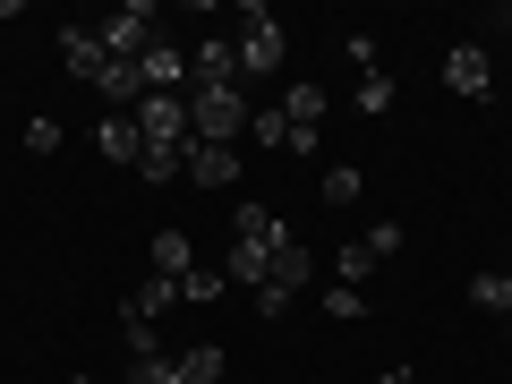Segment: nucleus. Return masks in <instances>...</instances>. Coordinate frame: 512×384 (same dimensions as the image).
<instances>
[{"instance_id": "nucleus-1", "label": "nucleus", "mask_w": 512, "mask_h": 384, "mask_svg": "<svg viewBox=\"0 0 512 384\" xmlns=\"http://www.w3.org/2000/svg\"><path fill=\"white\" fill-rule=\"evenodd\" d=\"M282 248H291V222L274 214V205H239L231 214V256H222V274L239 282V291H265L282 265Z\"/></svg>"}, {"instance_id": "nucleus-2", "label": "nucleus", "mask_w": 512, "mask_h": 384, "mask_svg": "<svg viewBox=\"0 0 512 384\" xmlns=\"http://www.w3.org/2000/svg\"><path fill=\"white\" fill-rule=\"evenodd\" d=\"M188 137L239 146L248 137V86H188Z\"/></svg>"}, {"instance_id": "nucleus-3", "label": "nucleus", "mask_w": 512, "mask_h": 384, "mask_svg": "<svg viewBox=\"0 0 512 384\" xmlns=\"http://www.w3.org/2000/svg\"><path fill=\"white\" fill-rule=\"evenodd\" d=\"M231 52H239V86H248V77H274L282 60H291V35H282L274 9H248L239 35H231Z\"/></svg>"}, {"instance_id": "nucleus-4", "label": "nucleus", "mask_w": 512, "mask_h": 384, "mask_svg": "<svg viewBox=\"0 0 512 384\" xmlns=\"http://www.w3.org/2000/svg\"><path fill=\"white\" fill-rule=\"evenodd\" d=\"M128 120L146 137V154H188V94H146Z\"/></svg>"}, {"instance_id": "nucleus-5", "label": "nucleus", "mask_w": 512, "mask_h": 384, "mask_svg": "<svg viewBox=\"0 0 512 384\" xmlns=\"http://www.w3.org/2000/svg\"><path fill=\"white\" fill-rule=\"evenodd\" d=\"M94 43H103V60H146V43H154V9H146V0H128L120 18L94 26Z\"/></svg>"}, {"instance_id": "nucleus-6", "label": "nucleus", "mask_w": 512, "mask_h": 384, "mask_svg": "<svg viewBox=\"0 0 512 384\" xmlns=\"http://www.w3.org/2000/svg\"><path fill=\"white\" fill-rule=\"evenodd\" d=\"M308 282H316V256H308V248L291 239V248H282V265H274V282L256 291V316H282V308H291L299 291H308Z\"/></svg>"}, {"instance_id": "nucleus-7", "label": "nucleus", "mask_w": 512, "mask_h": 384, "mask_svg": "<svg viewBox=\"0 0 512 384\" xmlns=\"http://www.w3.org/2000/svg\"><path fill=\"white\" fill-rule=\"evenodd\" d=\"M444 86H453L461 103H487L495 94V60L478 52V43H453V52H444Z\"/></svg>"}, {"instance_id": "nucleus-8", "label": "nucleus", "mask_w": 512, "mask_h": 384, "mask_svg": "<svg viewBox=\"0 0 512 384\" xmlns=\"http://www.w3.org/2000/svg\"><path fill=\"white\" fill-rule=\"evenodd\" d=\"M137 77H146V94H188V52L154 35V43H146V60H137Z\"/></svg>"}, {"instance_id": "nucleus-9", "label": "nucleus", "mask_w": 512, "mask_h": 384, "mask_svg": "<svg viewBox=\"0 0 512 384\" xmlns=\"http://www.w3.org/2000/svg\"><path fill=\"white\" fill-rule=\"evenodd\" d=\"M188 86H239V52H231V35H205L197 52H188Z\"/></svg>"}, {"instance_id": "nucleus-10", "label": "nucleus", "mask_w": 512, "mask_h": 384, "mask_svg": "<svg viewBox=\"0 0 512 384\" xmlns=\"http://www.w3.org/2000/svg\"><path fill=\"white\" fill-rule=\"evenodd\" d=\"M188 180H197V188H231L239 180V146H205V137H188Z\"/></svg>"}, {"instance_id": "nucleus-11", "label": "nucleus", "mask_w": 512, "mask_h": 384, "mask_svg": "<svg viewBox=\"0 0 512 384\" xmlns=\"http://www.w3.org/2000/svg\"><path fill=\"white\" fill-rule=\"evenodd\" d=\"M163 308H180V282H163V274H146L137 291L120 299V325H154Z\"/></svg>"}, {"instance_id": "nucleus-12", "label": "nucleus", "mask_w": 512, "mask_h": 384, "mask_svg": "<svg viewBox=\"0 0 512 384\" xmlns=\"http://www.w3.org/2000/svg\"><path fill=\"white\" fill-rule=\"evenodd\" d=\"M94 146H103V163H146V137H137L128 111H111V120L94 128Z\"/></svg>"}, {"instance_id": "nucleus-13", "label": "nucleus", "mask_w": 512, "mask_h": 384, "mask_svg": "<svg viewBox=\"0 0 512 384\" xmlns=\"http://www.w3.org/2000/svg\"><path fill=\"white\" fill-rule=\"evenodd\" d=\"M94 94H111V111H137V103H146V77H137V60H103Z\"/></svg>"}, {"instance_id": "nucleus-14", "label": "nucleus", "mask_w": 512, "mask_h": 384, "mask_svg": "<svg viewBox=\"0 0 512 384\" xmlns=\"http://www.w3.org/2000/svg\"><path fill=\"white\" fill-rule=\"evenodd\" d=\"M60 60H69V77H103V43H94V26H60Z\"/></svg>"}, {"instance_id": "nucleus-15", "label": "nucleus", "mask_w": 512, "mask_h": 384, "mask_svg": "<svg viewBox=\"0 0 512 384\" xmlns=\"http://www.w3.org/2000/svg\"><path fill=\"white\" fill-rule=\"evenodd\" d=\"M154 274H163V282H188V274H197V248H188V231H154Z\"/></svg>"}, {"instance_id": "nucleus-16", "label": "nucleus", "mask_w": 512, "mask_h": 384, "mask_svg": "<svg viewBox=\"0 0 512 384\" xmlns=\"http://www.w3.org/2000/svg\"><path fill=\"white\" fill-rule=\"evenodd\" d=\"M222 367H231V350H222V342L180 350V384H222Z\"/></svg>"}, {"instance_id": "nucleus-17", "label": "nucleus", "mask_w": 512, "mask_h": 384, "mask_svg": "<svg viewBox=\"0 0 512 384\" xmlns=\"http://www.w3.org/2000/svg\"><path fill=\"white\" fill-rule=\"evenodd\" d=\"M282 120H291V128H316V120H325V86H282Z\"/></svg>"}, {"instance_id": "nucleus-18", "label": "nucleus", "mask_w": 512, "mask_h": 384, "mask_svg": "<svg viewBox=\"0 0 512 384\" xmlns=\"http://www.w3.org/2000/svg\"><path fill=\"white\" fill-rule=\"evenodd\" d=\"M248 137H256V146H291V120H282V103H248Z\"/></svg>"}, {"instance_id": "nucleus-19", "label": "nucleus", "mask_w": 512, "mask_h": 384, "mask_svg": "<svg viewBox=\"0 0 512 384\" xmlns=\"http://www.w3.org/2000/svg\"><path fill=\"white\" fill-rule=\"evenodd\" d=\"M222 291H231V274H222V265H197V274L180 282V299H188V308H214Z\"/></svg>"}, {"instance_id": "nucleus-20", "label": "nucleus", "mask_w": 512, "mask_h": 384, "mask_svg": "<svg viewBox=\"0 0 512 384\" xmlns=\"http://www.w3.org/2000/svg\"><path fill=\"white\" fill-rule=\"evenodd\" d=\"M470 308H487V316H512V291H504V274H470Z\"/></svg>"}, {"instance_id": "nucleus-21", "label": "nucleus", "mask_w": 512, "mask_h": 384, "mask_svg": "<svg viewBox=\"0 0 512 384\" xmlns=\"http://www.w3.org/2000/svg\"><path fill=\"white\" fill-rule=\"evenodd\" d=\"M120 384H180V359H171V350H163V359H128Z\"/></svg>"}, {"instance_id": "nucleus-22", "label": "nucleus", "mask_w": 512, "mask_h": 384, "mask_svg": "<svg viewBox=\"0 0 512 384\" xmlns=\"http://www.w3.org/2000/svg\"><path fill=\"white\" fill-rule=\"evenodd\" d=\"M359 111H367V120H384V111H393V77H384V69L359 77Z\"/></svg>"}, {"instance_id": "nucleus-23", "label": "nucleus", "mask_w": 512, "mask_h": 384, "mask_svg": "<svg viewBox=\"0 0 512 384\" xmlns=\"http://www.w3.org/2000/svg\"><path fill=\"white\" fill-rule=\"evenodd\" d=\"M333 274H342V291H359V282H367V274H376V256H367V248H359V239H350V248H342V256H333Z\"/></svg>"}, {"instance_id": "nucleus-24", "label": "nucleus", "mask_w": 512, "mask_h": 384, "mask_svg": "<svg viewBox=\"0 0 512 384\" xmlns=\"http://www.w3.org/2000/svg\"><path fill=\"white\" fill-rule=\"evenodd\" d=\"M325 205H359V163H333L325 171Z\"/></svg>"}, {"instance_id": "nucleus-25", "label": "nucleus", "mask_w": 512, "mask_h": 384, "mask_svg": "<svg viewBox=\"0 0 512 384\" xmlns=\"http://www.w3.org/2000/svg\"><path fill=\"white\" fill-rule=\"evenodd\" d=\"M359 248H367V256H376V265H384V256L402 248V222H367V239H359Z\"/></svg>"}, {"instance_id": "nucleus-26", "label": "nucleus", "mask_w": 512, "mask_h": 384, "mask_svg": "<svg viewBox=\"0 0 512 384\" xmlns=\"http://www.w3.org/2000/svg\"><path fill=\"white\" fill-rule=\"evenodd\" d=\"M120 342H128V359H163V342H154V325H120Z\"/></svg>"}, {"instance_id": "nucleus-27", "label": "nucleus", "mask_w": 512, "mask_h": 384, "mask_svg": "<svg viewBox=\"0 0 512 384\" xmlns=\"http://www.w3.org/2000/svg\"><path fill=\"white\" fill-rule=\"evenodd\" d=\"M26 146H35V154H60V120H26Z\"/></svg>"}, {"instance_id": "nucleus-28", "label": "nucleus", "mask_w": 512, "mask_h": 384, "mask_svg": "<svg viewBox=\"0 0 512 384\" xmlns=\"http://www.w3.org/2000/svg\"><path fill=\"white\" fill-rule=\"evenodd\" d=\"M325 308H333V316H367V291H342V282H333V291H325Z\"/></svg>"}, {"instance_id": "nucleus-29", "label": "nucleus", "mask_w": 512, "mask_h": 384, "mask_svg": "<svg viewBox=\"0 0 512 384\" xmlns=\"http://www.w3.org/2000/svg\"><path fill=\"white\" fill-rule=\"evenodd\" d=\"M376 384H410V367H384V376H376Z\"/></svg>"}, {"instance_id": "nucleus-30", "label": "nucleus", "mask_w": 512, "mask_h": 384, "mask_svg": "<svg viewBox=\"0 0 512 384\" xmlns=\"http://www.w3.org/2000/svg\"><path fill=\"white\" fill-rule=\"evenodd\" d=\"M69 384H103V376H69Z\"/></svg>"}, {"instance_id": "nucleus-31", "label": "nucleus", "mask_w": 512, "mask_h": 384, "mask_svg": "<svg viewBox=\"0 0 512 384\" xmlns=\"http://www.w3.org/2000/svg\"><path fill=\"white\" fill-rule=\"evenodd\" d=\"M504 333H512V316H504Z\"/></svg>"}]
</instances>
